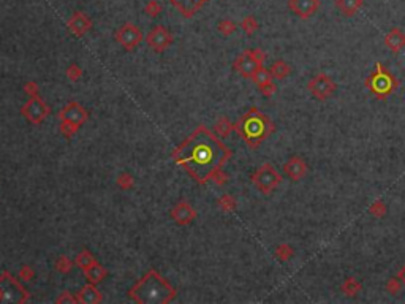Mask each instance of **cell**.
<instances>
[{
	"mask_svg": "<svg viewBox=\"0 0 405 304\" xmlns=\"http://www.w3.org/2000/svg\"><path fill=\"white\" fill-rule=\"evenodd\" d=\"M230 157L231 151L206 127H198L172 152L176 163L200 184H206L211 179L223 184L227 176L222 168Z\"/></svg>",
	"mask_w": 405,
	"mask_h": 304,
	"instance_id": "obj_1",
	"label": "cell"
},
{
	"mask_svg": "<svg viewBox=\"0 0 405 304\" xmlns=\"http://www.w3.org/2000/svg\"><path fill=\"white\" fill-rule=\"evenodd\" d=\"M67 75L70 76L71 81H76V79L79 78V75H81L79 67H78V65H70V68L67 70Z\"/></svg>",
	"mask_w": 405,
	"mask_h": 304,
	"instance_id": "obj_38",
	"label": "cell"
},
{
	"mask_svg": "<svg viewBox=\"0 0 405 304\" xmlns=\"http://www.w3.org/2000/svg\"><path fill=\"white\" fill-rule=\"evenodd\" d=\"M21 276H22V279H24V280H29V279H32L34 272H32V271H29V268H27V266H24V268H22V272H21Z\"/></svg>",
	"mask_w": 405,
	"mask_h": 304,
	"instance_id": "obj_40",
	"label": "cell"
},
{
	"mask_svg": "<svg viewBox=\"0 0 405 304\" xmlns=\"http://www.w3.org/2000/svg\"><path fill=\"white\" fill-rule=\"evenodd\" d=\"M87 117H89L87 111L82 108L79 103H76V102L68 103L61 113H59V119H61V120H67V122L76 124L79 127L86 122Z\"/></svg>",
	"mask_w": 405,
	"mask_h": 304,
	"instance_id": "obj_12",
	"label": "cell"
},
{
	"mask_svg": "<svg viewBox=\"0 0 405 304\" xmlns=\"http://www.w3.org/2000/svg\"><path fill=\"white\" fill-rule=\"evenodd\" d=\"M336 6L343 16H355V14L361 10L363 0H336Z\"/></svg>",
	"mask_w": 405,
	"mask_h": 304,
	"instance_id": "obj_20",
	"label": "cell"
},
{
	"mask_svg": "<svg viewBox=\"0 0 405 304\" xmlns=\"http://www.w3.org/2000/svg\"><path fill=\"white\" fill-rule=\"evenodd\" d=\"M369 214H372L373 217H377V219H383L386 216V212H388V208H386V204L381 201V200H377V201H373L371 206H369Z\"/></svg>",
	"mask_w": 405,
	"mask_h": 304,
	"instance_id": "obj_28",
	"label": "cell"
},
{
	"mask_svg": "<svg viewBox=\"0 0 405 304\" xmlns=\"http://www.w3.org/2000/svg\"><path fill=\"white\" fill-rule=\"evenodd\" d=\"M364 84L373 97H377L378 100H386L389 95L397 90L399 81L383 64L377 62L375 64V70L367 76Z\"/></svg>",
	"mask_w": 405,
	"mask_h": 304,
	"instance_id": "obj_4",
	"label": "cell"
},
{
	"mask_svg": "<svg viewBox=\"0 0 405 304\" xmlns=\"http://www.w3.org/2000/svg\"><path fill=\"white\" fill-rule=\"evenodd\" d=\"M21 114L29 120V122L40 124L44 120V117L49 114V108L40 97L32 95L31 98H29V102L21 108Z\"/></svg>",
	"mask_w": 405,
	"mask_h": 304,
	"instance_id": "obj_8",
	"label": "cell"
},
{
	"mask_svg": "<svg viewBox=\"0 0 405 304\" xmlns=\"http://www.w3.org/2000/svg\"><path fill=\"white\" fill-rule=\"evenodd\" d=\"M79 130V125L76 124H71V122H67V120H62L61 124V132L67 136V138H71V136Z\"/></svg>",
	"mask_w": 405,
	"mask_h": 304,
	"instance_id": "obj_33",
	"label": "cell"
},
{
	"mask_svg": "<svg viewBox=\"0 0 405 304\" xmlns=\"http://www.w3.org/2000/svg\"><path fill=\"white\" fill-rule=\"evenodd\" d=\"M293 254H295V249L290 244H287V242H282V244L275 247V257H277V260H280V262H288L290 258L293 257Z\"/></svg>",
	"mask_w": 405,
	"mask_h": 304,
	"instance_id": "obj_26",
	"label": "cell"
},
{
	"mask_svg": "<svg viewBox=\"0 0 405 304\" xmlns=\"http://www.w3.org/2000/svg\"><path fill=\"white\" fill-rule=\"evenodd\" d=\"M307 89H309V92L312 94L313 98H317V100H320V102H325V100H328V98L336 92L337 86H336L334 79L329 75H326V73H317L309 81Z\"/></svg>",
	"mask_w": 405,
	"mask_h": 304,
	"instance_id": "obj_7",
	"label": "cell"
},
{
	"mask_svg": "<svg viewBox=\"0 0 405 304\" xmlns=\"http://www.w3.org/2000/svg\"><path fill=\"white\" fill-rule=\"evenodd\" d=\"M171 5L185 18H192L197 14L209 0H169Z\"/></svg>",
	"mask_w": 405,
	"mask_h": 304,
	"instance_id": "obj_16",
	"label": "cell"
},
{
	"mask_svg": "<svg viewBox=\"0 0 405 304\" xmlns=\"http://www.w3.org/2000/svg\"><path fill=\"white\" fill-rule=\"evenodd\" d=\"M147 44L151 46L155 52H162L167 49L169 44L172 43V35L168 32L167 27L163 26H155L151 32H149L146 38Z\"/></svg>",
	"mask_w": 405,
	"mask_h": 304,
	"instance_id": "obj_10",
	"label": "cell"
},
{
	"mask_svg": "<svg viewBox=\"0 0 405 304\" xmlns=\"http://www.w3.org/2000/svg\"><path fill=\"white\" fill-rule=\"evenodd\" d=\"M129 296L141 304H162L169 303L176 296V288L157 271H149L130 288Z\"/></svg>",
	"mask_w": 405,
	"mask_h": 304,
	"instance_id": "obj_2",
	"label": "cell"
},
{
	"mask_svg": "<svg viewBox=\"0 0 405 304\" xmlns=\"http://www.w3.org/2000/svg\"><path fill=\"white\" fill-rule=\"evenodd\" d=\"M26 89H27L26 92L32 97V95H36V89H38V87H36L35 82H29V84H26Z\"/></svg>",
	"mask_w": 405,
	"mask_h": 304,
	"instance_id": "obj_39",
	"label": "cell"
},
{
	"mask_svg": "<svg viewBox=\"0 0 405 304\" xmlns=\"http://www.w3.org/2000/svg\"><path fill=\"white\" fill-rule=\"evenodd\" d=\"M260 67H263V65H261L258 60L253 57L250 49L244 51L242 54L236 59V62H235V68L244 76V78H252L253 73L257 72Z\"/></svg>",
	"mask_w": 405,
	"mask_h": 304,
	"instance_id": "obj_13",
	"label": "cell"
},
{
	"mask_svg": "<svg viewBox=\"0 0 405 304\" xmlns=\"http://www.w3.org/2000/svg\"><path fill=\"white\" fill-rule=\"evenodd\" d=\"M280 181H282V176L277 173V170L271 163H263L252 176L253 186L265 195L271 193L272 190H275V187H279Z\"/></svg>",
	"mask_w": 405,
	"mask_h": 304,
	"instance_id": "obj_5",
	"label": "cell"
},
{
	"mask_svg": "<svg viewBox=\"0 0 405 304\" xmlns=\"http://www.w3.org/2000/svg\"><path fill=\"white\" fill-rule=\"evenodd\" d=\"M235 200L231 198V196H223V198L220 200V208L225 209V211H231V209H235Z\"/></svg>",
	"mask_w": 405,
	"mask_h": 304,
	"instance_id": "obj_37",
	"label": "cell"
},
{
	"mask_svg": "<svg viewBox=\"0 0 405 304\" xmlns=\"http://www.w3.org/2000/svg\"><path fill=\"white\" fill-rule=\"evenodd\" d=\"M340 290H342V293L345 295V296H356V295H359V292L363 290V285H361V282H359L358 279H355V277H348V279H345L343 280V284H342V287H340Z\"/></svg>",
	"mask_w": 405,
	"mask_h": 304,
	"instance_id": "obj_23",
	"label": "cell"
},
{
	"mask_svg": "<svg viewBox=\"0 0 405 304\" xmlns=\"http://www.w3.org/2000/svg\"><path fill=\"white\" fill-rule=\"evenodd\" d=\"M258 27H260L258 26V21H257V18H255V16H252V14L245 16L242 19V22H241V29L244 30L247 35H253L258 30Z\"/></svg>",
	"mask_w": 405,
	"mask_h": 304,
	"instance_id": "obj_27",
	"label": "cell"
},
{
	"mask_svg": "<svg viewBox=\"0 0 405 304\" xmlns=\"http://www.w3.org/2000/svg\"><path fill=\"white\" fill-rule=\"evenodd\" d=\"M117 184L121 186V187H124V189H130L133 186V178L130 176V174L124 173V174H121V176L117 178Z\"/></svg>",
	"mask_w": 405,
	"mask_h": 304,
	"instance_id": "obj_35",
	"label": "cell"
},
{
	"mask_svg": "<svg viewBox=\"0 0 405 304\" xmlns=\"http://www.w3.org/2000/svg\"><path fill=\"white\" fill-rule=\"evenodd\" d=\"M144 13L149 14L151 18L159 16L162 13V5L157 2V0H151V2H147V5L144 6Z\"/></svg>",
	"mask_w": 405,
	"mask_h": 304,
	"instance_id": "obj_32",
	"label": "cell"
},
{
	"mask_svg": "<svg viewBox=\"0 0 405 304\" xmlns=\"http://www.w3.org/2000/svg\"><path fill=\"white\" fill-rule=\"evenodd\" d=\"M385 44L389 51H393L394 54H397V52H401L405 48V34L397 27L391 29L385 35Z\"/></svg>",
	"mask_w": 405,
	"mask_h": 304,
	"instance_id": "obj_18",
	"label": "cell"
},
{
	"mask_svg": "<svg viewBox=\"0 0 405 304\" xmlns=\"http://www.w3.org/2000/svg\"><path fill=\"white\" fill-rule=\"evenodd\" d=\"M116 40L119 44H122L127 51H132L136 46H139V43L142 41V34L138 26L132 24V22H125V24H122L117 29Z\"/></svg>",
	"mask_w": 405,
	"mask_h": 304,
	"instance_id": "obj_9",
	"label": "cell"
},
{
	"mask_svg": "<svg viewBox=\"0 0 405 304\" xmlns=\"http://www.w3.org/2000/svg\"><path fill=\"white\" fill-rule=\"evenodd\" d=\"M272 79H285L291 73V67L285 62V60H275V62L269 68Z\"/></svg>",
	"mask_w": 405,
	"mask_h": 304,
	"instance_id": "obj_21",
	"label": "cell"
},
{
	"mask_svg": "<svg viewBox=\"0 0 405 304\" xmlns=\"http://www.w3.org/2000/svg\"><path fill=\"white\" fill-rule=\"evenodd\" d=\"M402 287H404V284H402V280L399 279V277H391V279H388V282H386V292L389 293V295H399L401 293V290H402Z\"/></svg>",
	"mask_w": 405,
	"mask_h": 304,
	"instance_id": "obj_31",
	"label": "cell"
},
{
	"mask_svg": "<svg viewBox=\"0 0 405 304\" xmlns=\"http://www.w3.org/2000/svg\"><path fill=\"white\" fill-rule=\"evenodd\" d=\"M260 90H261V94H263L265 97H271V95L275 94L277 87H275V84H274V81H269V82H266V84L261 86Z\"/></svg>",
	"mask_w": 405,
	"mask_h": 304,
	"instance_id": "obj_36",
	"label": "cell"
},
{
	"mask_svg": "<svg viewBox=\"0 0 405 304\" xmlns=\"http://www.w3.org/2000/svg\"><path fill=\"white\" fill-rule=\"evenodd\" d=\"M235 130L245 141L249 148L255 149L263 143L269 135L274 132V124L265 113L258 108H250L244 116L237 120Z\"/></svg>",
	"mask_w": 405,
	"mask_h": 304,
	"instance_id": "obj_3",
	"label": "cell"
},
{
	"mask_svg": "<svg viewBox=\"0 0 405 304\" xmlns=\"http://www.w3.org/2000/svg\"><path fill=\"white\" fill-rule=\"evenodd\" d=\"M250 79H252L258 87H261L263 84H266V82L272 81V76H271V73H269V70H266L265 67H260L258 70L253 73V76H252Z\"/></svg>",
	"mask_w": 405,
	"mask_h": 304,
	"instance_id": "obj_25",
	"label": "cell"
},
{
	"mask_svg": "<svg viewBox=\"0 0 405 304\" xmlns=\"http://www.w3.org/2000/svg\"><path fill=\"white\" fill-rule=\"evenodd\" d=\"M78 303H84V304H95L101 301V293L97 290L94 285H86L84 288H81L78 296H76Z\"/></svg>",
	"mask_w": 405,
	"mask_h": 304,
	"instance_id": "obj_19",
	"label": "cell"
},
{
	"mask_svg": "<svg viewBox=\"0 0 405 304\" xmlns=\"http://www.w3.org/2000/svg\"><path fill=\"white\" fill-rule=\"evenodd\" d=\"M56 268L61 271V272H68L71 269V262L67 257H61L56 262Z\"/></svg>",
	"mask_w": 405,
	"mask_h": 304,
	"instance_id": "obj_34",
	"label": "cell"
},
{
	"mask_svg": "<svg viewBox=\"0 0 405 304\" xmlns=\"http://www.w3.org/2000/svg\"><path fill=\"white\" fill-rule=\"evenodd\" d=\"M86 277L89 279V282L91 284H99V282H101V280L106 277V269L103 268L101 265H99V263H94L91 268H87L86 271Z\"/></svg>",
	"mask_w": 405,
	"mask_h": 304,
	"instance_id": "obj_22",
	"label": "cell"
},
{
	"mask_svg": "<svg viewBox=\"0 0 405 304\" xmlns=\"http://www.w3.org/2000/svg\"><path fill=\"white\" fill-rule=\"evenodd\" d=\"M195 217H197V212H195V209L187 201L177 203L176 206L171 209V219L174 220V222H177L179 225L190 224Z\"/></svg>",
	"mask_w": 405,
	"mask_h": 304,
	"instance_id": "obj_17",
	"label": "cell"
},
{
	"mask_svg": "<svg viewBox=\"0 0 405 304\" xmlns=\"http://www.w3.org/2000/svg\"><path fill=\"white\" fill-rule=\"evenodd\" d=\"M78 265V268L81 269V271H86L87 268H91V266L94 265V263H97V260L94 258V255L89 252V250H82V252H79L78 254V257H76V262H74Z\"/></svg>",
	"mask_w": 405,
	"mask_h": 304,
	"instance_id": "obj_24",
	"label": "cell"
},
{
	"mask_svg": "<svg viewBox=\"0 0 405 304\" xmlns=\"http://www.w3.org/2000/svg\"><path fill=\"white\" fill-rule=\"evenodd\" d=\"M307 170H309L307 162L303 160L299 155H293L291 158H288V160L285 162V165H283V174L290 181H295V182L301 181L307 174Z\"/></svg>",
	"mask_w": 405,
	"mask_h": 304,
	"instance_id": "obj_11",
	"label": "cell"
},
{
	"mask_svg": "<svg viewBox=\"0 0 405 304\" xmlns=\"http://www.w3.org/2000/svg\"><path fill=\"white\" fill-rule=\"evenodd\" d=\"M288 8L296 16L307 19L313 16L320 8V0H288Z\"/></svg>",
	"mask_w": 405,
	"mask_h": 304,
	"instance_id": "obj_14",
	"label": "cell"
},
{
	"mask_svg": "<svg viewBox=\"0 0 405 304\" xmlns=\"http://www.w3.org/2000/svg\"><path fill=\"white\" fill-rule=\"evenodd\" d=\"M91 27H92V21L86 13L76 11V13H73L71 18L68 19V29L76 37L86 35L89 30H91Z\"/></svg>",
	"mask_w": 405,
	"mask_h": 304,
	"instance_id": "obj_15",
	"label": "cell"
},
{
	"mask_svg": "<svg viewBox=\"0 0 405 304\" xmlns=\"http://www.w3.org/2000/svg\"><path fill=\"white\" fill-rule=\"evenodd\" d=\"M217 29H219V32L225 37H228L231 34H235V30L237 29L236 26V22H233L231 19H223L219 22V26H217Z\"/></svg>",
	"mask_w": 405,
	"mask_h": 304,
	"instance_id": "obj_30",
	"label": "cell"
},
{
	"mask_svg": "<svg viewBox=\"0 0 405 304\" xmlns=\"http://www.w3.org/2000/svg\"><path fill=\"white\" fill-rule=\"evenodd\" d=\"M0 298H2V303H24L27 301L29 295L10 272H2L0 274Z\"/></svg>",
	"mask_w": 405,
	"mask_h": 304,
	"instance_id": "obj_6",
	"label": "cell"
},
{
	"mask_svg": "<svg viewBox=\"0 0 405 304\" xmlns=\"http://www.w3.org/2000/svg\"><path fill=\"white\" fill-rule=\"evenodd\" d=\"M233 128H235V125L231 124L227 117H220L219 120H217V124H215V132L219 133L220 136H228Z\"/></svg>",
	"mask_w": 405,
	"mask_h": 304,
	"instance_id": "obj_29",
	"label": "cell"
},
{
	"mask_svg": "<svg viewBox=\"0 0 405 304\" xmlns=\"http://www.w3.org/2000/svg\"><path fill=\"white\" fill-rule=\"evenodd\" d=\"M397 277H399V279L402 280V284H404V287H405V265L402 266V269L399 271V274H397Z\"/></svg>",
	"mask_w": 405,
	"mask_h": 304,
	"instance_id": "obj_41",
	"label": "cell"
}]
</instances>
